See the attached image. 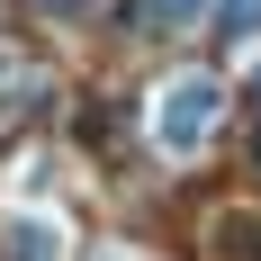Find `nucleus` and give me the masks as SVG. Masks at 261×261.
<instances>
[{"mask_svg":"<svg viewBox=\"0 0 261 261\" xmlns=\"http://www.w3.org/2000/svg\"><path fill=\"white\" fill-rule=\"evenodd\" d=\"M171 117H162V135H171V144H189V135H207L216 126V81H171Z\"/></svg>","mask_w":261,"mask_h":261,"instance_id":"1","label":"nucleus"},{"mask_svg":"<svg viewBox=\"0 0 261 261\" xmlns=\"http://www.w3.org/2000/svg\"><path fill=\"white\" fill-rule=\"evenodd\" d=\"M261 18V0H234V9H225V27H252Z\"/></svg>","mask_w":261,"mask_h":261,"instance_id":"2","label":"nucleus"}]
</instances>
